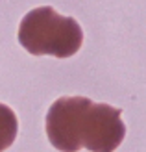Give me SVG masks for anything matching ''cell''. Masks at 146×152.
I'll list each match as a JSON object with an SVG mask.
<instances>
[{"mask_svg": "<svg viewBox=\"0 0 146 152\" xmlns=\"http://www.w3.org/2000/svg\"><path fill=\"white\" fill-rule=\"evenodd\" d=\"M46 134L61 152H113L120 147L126 126L120 110L85 96H61L46 113Z\"/></svg>", "mask_w": 146, "mask_h": 152, "instance_id": "obj_1", "label": "cell"}, {"mask_svg": "<svg viewBox=\"0 0 146 152\" xmlns=\"http://www.w3.org/2000/svg\"><path fill=\"white\" fill-rule=\"evenodd\" d=\"M19 43L33 56L70 58L81 48L83 32L72 17H63L54 7H35L19 26Z\"/></svg>", "mask_w": 146, "mask_h": 152, "instance_id": "obj_2", "label": "cell"}, {"mask_svg": "<svg viewBox=\"0 0 146 152\" xmlns=\"http://www.w3.org/2000/svg\"><path fill=\"white\" fill-rule=\"evenodd\" d=\"M19 132V121L11 108L6 104H0V152L13 145Z\"/></svg>", "mask_w": 146, "mask_h": 152, "instance_id": "obj_3", "label": "cell"}]
</instances>
